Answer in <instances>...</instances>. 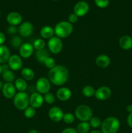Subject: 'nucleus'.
I'll use <instances>...</instances> for the list:
<instances>
[{"mask_svg": "<svg viewBox=\"0 0 132 133\" xmlns=\"http://www.w3.org/2000/svg\"><path fill=\"white\" fill-rule=\"evenodd\" d=\"M63 110L58 107H53L50 108L48 112V116L52 121L55 122H59L63 119Z\"/></svg>", "mask_w": 132, "mask_h": 133, "instance_id": "nucleus-13", "label": "nucleus"}, {"mask_svg": "<svg viewBox=\"0 0 132 133\" xmlns=\"http://www.w3.org/2000/svg\"><path fill=\"white\" fill-rule=\"evenodd\" d=\"M54 34L60 38H65L71 35L73 31V26L67 21H62L56 25Z\"/></svg>", "mask_w": 132, "mask_h": 133, "instance_id": "nucleus-2", "label": "nucleus"}, {"mask_svg": "<svg viewBox=\"0 0 132 133\" xmlns=\"http://www.w3.org/2000/svg\"><path fill=\"white\" fill-rule=\"evenodd\" d=\"M43 64L46 66L47 68L49 69H52L56 66V62H55V60L52 57H47V58H45V61L43 62Z\"/></svg>", "mask_w": 132, "mask_h": 133, "instance_id": "nucleus-34", "label": "nucleus"}, {"mask_svg": "<svg viewBox=\"0 0 132 133\" xmlns=\"http://www.w3.org/2000/svg\"><path fill=\"white\" fill-rule=\"evenodd\" d=\"M45 45H46L45 41L42 38H37L34 41L33 44H32L34 49H36L37 51L44 49Z\"/></svg>", "mask_w": 132, "mask_h": 133, "instance_id": "nucleus-28", "label": "nucleus"}, {"mask_svg": "<svg viewBox=\"0 0 132 133\" xmlns=\"http://www.w3.org/2000/svg\"><path fill=\"white\" fill-rule=\"evenodd\" d=\"M61 133H78V132L76 129H75L73 128H71V127H69V128L65 129L64 130L62 131V132Z\"/></svg>", "mask_w": 132, "mask_h": 133, "instance_id": "nucleus-38", "label": "nucleus"}, {"mask_svg": "<svg viewBox=\"0 0 132 133\" xmlns=\"http://www.w3.org/2000/svg\"><path fill=\"white\" fill-rule=\"evenodd\" d=\"M36 109L33 108L31 106H28L25 110H24V116L25 118L28 119L32 118L36 114Z\"/></svg>", "mask_w": 132, "mask_h": 133, "instance_id": "nucleus-29", "label": "nucleus"}, {"mask_svg": "<svg viewBox=\"0 0 132 133\" xmlns=\"http://www.w3.org/2000/svg\"><path fill=\"white\" fill-rule=\"evenodd\" d=\"M78 19V16H77L75 13H72V14H70L68 17V22H69V23H71V24L76 23Z\"/></svg>", "mask_w": 132, "mask_h": 133, "instance_id": "nucleus-36", "label": "nucleus"}, {"mask_svg": "<svg viewBox=\"0 0 132 133\" xmlns=\"http://www.w3.org/2000/svg\"><path fill=\"white\" fill-rule=\"evenodd\" d=\"M28 133H38V131H36V130L32 129V130H31V131H28Z\"/></svg>", "mask_w": 132, "mask_h": 133, "instance_id": "nucleus-42", "label": "nucleus"}, {"mask_svg": "<svg viewBox=\"0 0 132 133\" xmlns=\"http://www.w3.org/2000/svg\"><path fill=\"white\" fill-rule=\"evenodd\" d=\"M36 90L41 94H45L50 90V82L49 79L44 77L39 78L36 83Z\"/></svg>", "mask_w": 132, "mask_h": 133, "instance_id": "nucleus-7", "label": "nucleus"}, {"mask_svg": "<svg viewBox=\"0 0 132 133\" xmlns=\"http://www.w3.org/2000/svg\"><path fill=\"white\" fill-rule=\"evenodd\" d=\"M34 31V26L31 22H25L21 23L18 32L22 37L27 38L31 36Z\"/></svg>", "mask_w": 132, "mask_h": 133, "instance_id": "nucleus-14", "label": "nucleus"}, {"mask_svg": "<svg viewBox=\"0 0 132 133\" xmlns=\"http://www.w3.org/2000/svg\"><path fill=\"white\" fill-rule=\"evenodd\" d=\"M75 119V116H74L72 113L67 112L64 114L62 120L63 121L64 123H67V124H71V123H72L74 122Z\"/></svg>", "mask_w": 132, "mask_h": 133, "instance_id": "nucleus-32", "label": "nucleus"}, {"mask_svg": "<svg viewBox=\"0 0 132 133\" xmlns=\"http://www.w3.org/2000/svg\"><path fill=\"white\" fill-rule=\"evenodd\" d=\"M5 40H6V36L5 34L0 31V45H3L4 43L5 42Z\"/></svg>", "mask_w": 132, "mask_h": 133, "instance_id": "nucleus-39", "label": "nucleus"}, {"mask_svg": "<svg viewBox=\"0 0 132 133\" xmlns=\"http://www.w3.org/2000/svg\"><path fill=\"white\" fill-rule=\"evenodd\" d=\"M72 96V92L71 90L66 87L59 88L56 92V97L62 101H66L70 99Z\"/></svg>", "mask_w": 132, "mask_h": 133, "instance_id": "nucleus-17", "label": "nucleus"}, {"mask_svg": "<svg viewBox=\"0 0 132 133\" xmlns=\"http://www.w3.org/2000/svg\"><path fill=\"white\" fill-rule=\"evenodd\" d=\"M90 127V124L87 122H82L77 125L76 131L78 133H88Z\"/></svg>", "mask_w": 132, "mask_h": 133, "instance_id": "nucleus-26", "label": "nucleus"}, {"mask_svg": "<svg viewBox=\"0 0 132 133\" xmlns=\"http://www.w3.org/2000/svg\"><path fill=\"white\" fill-rule=\"evenodd\" d=\"M96 5L100 8L107 7L109 3V0H94Z\"/></svg>", "mask_w": 132, "mask_h": 133, "instance_id": "nucleus-35", "label": "nucleus"}, {"mask_svg": "<svg viewBox=\"0 0 132 133\" xmlns=\"http://www.w3.org/2000/svg\"><path fill=\"white\" fill-rule=\"evenodd\" d=\"M69 73L66 67L62 65H56L50 69L48 74V77L50 83L56 86H62L68 81Z\"/></svg>", "mask_w": 132, "mask_h": 133, "instance_id": "nucleus-1", "label": "nucleus"}, {"mask_svg": "<svg viewBox=\"0 0 132 133\" xmlns=\"http://www.w3.org/2000/svg\"><path fill=\"white\" fill-rule=\"evenodd\" d=\"M89 10V4L84 1H79L74 6V13L78 17L85 16L87 14Z\"/></svg>", "mask_w": 132, "mask_h": 133, "instance_id": "nucleus-11", "label": "nucleus"}, {"mask_svg": "<svg viewBox=\"0 0 132 133\" xmlns=\"http://www.w3.org/2000/svg\"><path fill=\"white\" fill-rule=\"evenodd\" d=\"M21 75L22 78L25 81H31L34 78V71L29 68H24L21 70Z\"/></svg>", "mask_w": 132, "mask_h": 133, "instance_id": "nucleus-22", "label": "nucleus"}, {"mask_svg": "<svg viewBox=\"0 0 132 133\" xmlns=\"http://www.w3.org/2000/svg\"><path fill=\"white\" fill-rule=\"evenodd\" d=\"M89 124L93 128H98L102 124V121L98 117H92L89 120Z\"/></svg>", "mask_w": 132, "mask_h": 133, "instance_id": "nucleus-31", "label": "nucleus"}, {"mask_svg": "<svg viewBox=\"0 0 132 133\" xmlns=\"http://www.w3.org/2000/svg\"><path fill=\"white\" fill-rule=\"evenodd\" d=\"M82 94L85 97H91L92 96H94L95 94V90L93 87L89 85L85 86L82 89Z\"/></svg>", "mask_w": 132, "mask_h": 133, "instance_id": "nucleus-27", "label": "nucleus"}, {"mask_svg": "<svg viewBox=\"0 0 132 133\" xmlns=\"http://www.w3.org/2000/svg\"><path fill=\"white\" fill-rule=\"evenodd\" d=\"M2 78L6 83H12L15 81V74L11 70H8L2 71Z\"/></svg>", "mask_w": 132, "mask_h": 133, "instance_id": "nucleus-25", "label": "nucleus"}, {"mask_svg": "<svg viewBox=\"0 0 132 133\" xmlns=\"http://www.w3.org/2000/svg\"><path fill=\"white\" fill-rule=\"evenodd\" d=\"M47 45L49 51L53 54H58L63 49V42L61 38L56 36H54L48 40Z\"/></svg>", "mask_w": 132, "mask_h": 133, "instance_id": "nucleus-6", "label": "nucleus"}, {"mask_svg": "<svg viewBox=\"0 0 132 133\" xmlns=\"http://www.w3.org/2000/svg\"><path fill=\"white\" fill-rule=\"evenodd\" d=\"M95 63L100 68H106L109 66L111 63L110 58L107 55L102 54L98 55L95 59Z\"/></svg>", "mask_w": 132, "mask_h": 133, "instance_id": "nucleus-18", "label": "nucleus"}, {"mask_svg": "<svg viewBox=\"0 0 132 133\" xmlns=\"http://www.w3.org/2000/svg\"><path fill=\"white\" fill-rule=\"evenodd\" d=\"M2 74V65L0 64V75H1Z\"/></svg>", "mask_w": 132, "mask_h": 133, "instance_id": "nucleus-45", "label": "nucleus"}, {"mask_svg": "<svg viewBox=\"0 0 132 133\" xmlns=\"http://www.w3.org/2000/svg\"><path fill=\"white\" fill-rule=\"evenodd\" d=\"M119 45L122 49L128 50L132 48V38L128 35L122 36L119 40Z\"/></svg>", "mask_w": 132, "mask_h": 133, "instance_id": "nucleus-20", "label": "nucleus"}, {"mask_svg": "<svg viewBox=\"0 0 132 133\" xmlns=\"http://www.w3.org/2000/svg\"><path fill=\"white\" fill-rule=\"evenodd\" d=\"M54 35H55L54 34V29L50 26H43L40 30V35L43 39L49 40L52 37H53Z\"/></svg>", "mask_w": 132, "mask_h": 133, "instance_id": "nucleus-21", "label": "nucleus"}, {"mask_svg": "<svg viewBox=\"0 0 132 133\" xmlns=\"http://www.w3.org/2000/svg\"><path fill=\"white\" fill-rule=\"evenodd\" d=\"M3 84H4L1 81H0V90H2L3 87Z\"/></svg>", "mask_w": 132, "mask_h": 133, "instance_id": "nucleus-44", "label": "nucleus"}, {"mask_svg": "<svg viewBox=\"0 0 132 133\" xmlns=\"http://www.w3.org/2000/svg\"><path fill=\"white\" fill-rule=\"evenodd\" d=\"M14 86L19 92H25L27 88V83L23 78H18L14 81Z\"/></svg>", "mask_w": 132, "mask_h": 133, "instance_id": "nucleus-23", "label": "nucleus"}, {"mask_svg": "<svg viewBox=\"0 0 132 133\" xmlns=\"http://www.w3.org/2000/svg\"><path fill=\"white\" fill-rule=\"evenodd\" d=\"M11 45L14 48H19L22 45V39L19 36H15L11 40Z\"/></svg>", "mask_w": 132, "mask_h": 133, "instance_id": "nucleus-33", "label": "nucleus"}, {"mask_svg": "<svg viewBox=\"0 0 132 133\" xmlns=\"http://www.w3.org/2000/svg\"><path fill=\"white\" fill-rule=\"evenodd\" d=\"M111 90L109 87L102 86L99 87L97 90H95L94 97L100 101H105L107 100L111 97Z\"/></svg>", "mask_w": 132, "mask_h": 133, "instance_id": "nucleus-9", "label": "nucleus"}, {"mask_svg": "<svg viewBox=\"0 0 132 133\" xmlns=\"http://www.w3.org/2000/svg\"><path fill=\"white\" fill-rule=\"evenodd\" d=\"M126 110L129 113L132 112V105H129L126 108Z\"/></svg>", "mask_w": 132, "mask_h": 133, "instance_id": "nucleus-41", "label": "nucleus"}, {"mask_svg": "<svg viewBox=\"0 0 132 133\" xmlns=\"http://www.w3.org/2000/svg\"><path fill=\"white\" fill-rule=\"evenodd\" d=\"M127 123H128V125L132 128V112L129 113V114L128 115V118H127Z\"/></svg>", "mask_w": 132, "mask_h": 133, "instance_id": "nucleus-40", "label": "nucleus"}, {"mask_svg": "<svg viewBox=\"0 0 132 133\" xmlns=\"http://www.w3.org/2000/svg\"><path fill=\"white\" fill-rule=\"evenodd\" d=\"M21 15L17 12H11L6 16V22L9 25L12 26H16L21 24L22 22Z\"/></svg>", "mask_w": 132, "mask_h": 133, "instance_id": "nucleus-16", "label": "nucleus"}, {"mask_svg": "<svg viewBox=\"0 0 132 133\" xmlns=\"http://www.w3.org/2000/svg\"><path fill=\"white\" fill-rule=\"evenodd\" d=\"M43 99L44 101H45L48 105H53L55 102V96H54L53 94L50 93V92L44 94Z\"/></svg>", "mask_w": 132, "mask_h": 133, "instance_id": "nucleus-30", "label": "nucleus"}, {"mask_svg": "<svg viewBox=\"0 0 132 133\" xmlns=\"http://www.w3.org/2000/svg\"><path fill=\"white\" fill-rule=\"evenodd\" d=\"M10 57V50L6 45H0V64H3L8 62Z\"/></svg>", "mask_w": 132, "mask_h": 133, "instance_id": "nucleus-19", "label": "nucleus"}, {"mask_svg": "<svg viewBox=\"0 0 132 133\" xmlns=\"http://www.w3.org/2000/svg\"><path fill=\"white\" fill-rule=\"evenodd\" d=\"M34 51L33 45L29 42L23 43L19 48V56L23 58H28L32 55Z\"/></svg>", "mask_w": 132, "mask_h": 133, "instance_id": "nucleus-10", "label": "nucleus"}, {"mask_svg": "<svg viewBox=\"0 0 132 133\" xmlns=\"http://www.w3.org/2000/svg\"><path fill=\"white\" fill-rule=\"evenodd\" d=\"M53 1H58V0H53Z\"/></svg>", "mask_w": 132, "mask_h": 133, "instance_id": "nucleus-47", "label": "nucleus"}, {"mask_svg": "<svg viewBox=\"0 0 132 133\" xmlns=\"http://www.w3.org/2000/svg\"><path fill=\"white\" fill-rule=\"evenodd\" d=\"M120 127V122L116 117H107L101 124V130L103 133H116Z\"/></svg>", "mask_w": 132, "mask_h": 133, "instance_id": "nucleus-3", "label": "nucleus"}, {"mask_svg": "<svg viewBox=\"0 0 132 133\" xmlns=\"http://www.w3.org/2000/svg\"><path fill=\"white\" fill-rule=\"evenodd\" d=\"M0 16H1V10H0Z\"/></svg>", "mask_w": 132, "mask_h": 133, "instance_id": "nucleus-46", "label": "nucleus"}, {"mask_svg": "<svg viewBox=\"0 0 132 133\" xmlns=\"http://www.w3.org/2000/svg\"><path fill=\"white\" fill-rule=\"evenodd\" d=\"M9 68L12 71H18L22 68L23 61L21 57L18 55H10L7 62Z\"/></svg>", "mask_w": 132, "mask_h": 133, "instance_id": "nucleus-8", "label": "nucleus"}, {"mask_svg": "<svg viewBox=\"0 0 132 133\" xmlns=\"http://www.w3.org/2000/svg\"><path fill=\"white\" fill-rule=\"evenodd\" d=\"M90 133H103V132H101V131H97V130H93V131H92Z\"/></svg>", "mask_w": 132, "mask_h": 133, "instance_id": "nucleus-43", "label": "nucleus"}, {"mask_svg": "<svg viewBox=\"0 0 132 133\" xmlns=\"http://www.w3.org/2000/svg\"><path fill=\"white\" fill-rule=\"evenodd\" d=\"M44 102L43 96L38 92H33L29 97V104L34 109H38L43 105Z\"/></svg>", "mask_w": 132, "mask_h": 133, "instance_id": "nucleus-12", "label": "nucleus"}, {"mask_svg": "<svg viewBox=\"0 0 132 133\" xmlns=\"http://www.w3.org/2000/svg\"><path fill=\"white\" fill-rule=\"evenodd\" d=\"M13 103L18 110H25L29 105V96L25 92L16 93L13 98Z\"/></svg>", "mask_w": 132, "mask_h": 133, "instance_id": "nucleus-4", "label": "nucleus"}, {"mask_svg": "<svg viewBox=\"0 0 132 133\" xmlns=\"http://www.w3.org/2000/svg\"><path fill=\"white\" fill-rule=\"evenodd\" d=\"M75 114L78 120L87 122L93 117V110L87 105H82L75 109Z\"/></svg>", "mask_w": 132, "mask_h": 133, "instance_id": "nucleus-5", "label": "nucleus"}, {"mask_svg": "<svg viewBox=\"0 0 132 133\" xmlns=\"http://www.w3.org/2000/svg\"><path fill=\"white\" fill-rule=\"evenodd\" d=\"M17 31H18V29L16 27V26L10 25L7 28V32L10 35H14V34L16 33Z\"/></svg>", "mask_w": 132, "mask_h": 133, "instance_id": "nucleus-37", "label": "nucleus"}, {"mask_svg": "<svg viewBox=\"0 0 132 133\" xmlns=\"http://www.w3.org/2000/svg\"><path fill=\"white\" fill-rule=\"evenodd\" d=\"M49 57V52L47 49H43L41 50L36 51V58L40 63L43 64L45 58Z\"/></svg>", "mask_w": 132, "mask_h": 133, "instance_id": "nucleus-24", "label": "nucleus"}, {"mask_svg": "<svg viewBox=\"0 0 132 133\" xmlns=\"http://www.w3.org/2000/svg\"><path fill=\"white\" fill-rule=\"evenodd\" d=\"M2 94L6 99L14 98L16 94V89L14 84L12 83H5L2 88Z\"/></svg>", "mask_w": 132, "mask_h": 133, "instance_id": "nucleus-15", "label": "nucleus"}]
</instances>
